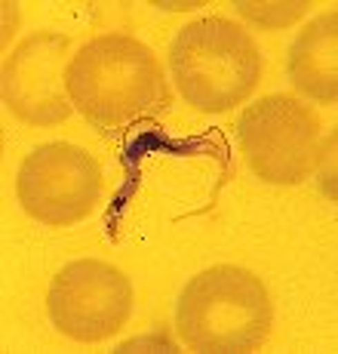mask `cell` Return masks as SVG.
Instances as JSON below:
<instances>
[{"instance_id": "1", "label": "cell", "mask_w": 338, "mask_h": 354, "mask_svg": "<svg viewBox=\"0 0 338 354\" xmlns=\"http://www.w3.org/2000/svg\"><path fill=\"white\" fill-rule=\"evenodd\" d=\"M74 111L101 129H123L169 108V84L154 50L130 34H101L80 46L68 65Z\"/></svg>"}, {"instance_id": "2", "label": "cell", "mask_w": 338, "mask_h": 354, "mask_svg": "<svg viewBox=\"0 0 338 354\" xmlns=\"http://www.w3.org/2000/svg\"><path fill=\"white\" fill-rule=\"evenodd\" d=\"M274 326L268 287L240 265H212L179 292L175 330L200 354H246L265 345Z\"/></svg>"}, {"instance_id": "3", "label": "cell", "mask_w": 338, "mask_h": 354, "mask_svg": "<svg viewBox=\"0 0 338 354\" xmlns=\"http://www.w3.org/2000/svg\"><path fill=\"white\" fill-rule=\"evenodd\" d=\"M169 74L191 108L221 114L252 96L261 77V53L252 34L231 19H194L169 46Z\"/></svg>"}, {"instance_id": "4", "label": "cell", "mask_w": 338, "mask_h": 354, "mask_svg": "<svg viewBox=\"0 0 338 354\" xmlns=\"http://www.w3.org/2000/svg\"><path fill=\"white\" fill-rule=\"evenodd\" d=\"M237 142L270 185H299L320 167V118L286 93L252 102L237 120Z\"/></svg>"}, {"instance_id": "5", "label": "cell", "mask_w": 338, "mask_h": 354, "mask_svg": "<svg viewBox=\"0 0 338 354\" xmlns=\"http://www.w3.org/2000/svg\"><path fill=\"white\" fill-rule=\"evenodd\" d=\"M16 197L31 219L50 228L83 222L101 197V167L71 142L37 145L19 167Z\"/></svg>"}, {"instance_id": "6", "label": "cell", "mask_w": 338, "mask_h": 354, "mask_svg": "<svg viewBox=\"0 0 338 354\" xmlns=\"http://www.w3.org/2000/svg\"><path fill=\"white\" fill-rule=\"evenodd\" d=\"M50 321L74 342L117 336L132 315V283L101 259H77L59 268L46 292Z\"/></svg>"}, {"instance_id": "7", "label": "cell", "mask_w": 338, "mask_h": 354, "mask_svg": "<svg viewBox=\"0 0 338 354\" xmlns=\"http://www.w3.org/2000/svg\"><path fill=\"white\" fill-rule=\"evenodd\" d=\"M71 40L59 31H31L3 62V102L31 127H56L71 118L68 65Z\"/></svg>"}, {"instance_id": "8", "label": "cell", "mask_w": 338, "mask_h": 354, "mask_svg": "<svg viewBox=\"0 0 338 354\" xmlns=\"http://www.w3.org/2000/svg\"><path fill=\"white\" fill-rule=\"evenodd\" d=\"M289 80L301 96L317 105H332L338 99V16L323 12L304 25L286 56Z\"/></svg>"}, {"instance_id": "9", "label": "cell", "mask_w": 338, "mask_h": 354, "mask_svg": "<svg viewBox=\"0 0 338 354\" xmlns=\"http://www.w3.org/2000/svg\"><path fill=\"white\" fill-rule=\"evenodd\" d=\"M234 6L243 19H249V22L268 25V28H283V25H289L299 16H304L310 3H304V0H299V3H249V0H237Z\"/></svg>"}]
</instances>
